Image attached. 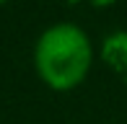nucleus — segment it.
<instances>
[{
    "label": "nucleus",
    "mask_w": 127,
    "mask_h": 124,
    "mask_svg": "<svg viewBox=\"0 0 127 124\" xmlns=\"http://www.w3.org/2000/svg\"><path fill=\"white\" fill-rule=\"evenodd\" d=\"M91 41L83 29L73 23H57L39 36L34 49L36 72L49 88L70 91L83 83L91 70Z\"/></svg>",
    "instance_id": "nucleus-1"
},
{
    "label": "nucleus",
    "mask_w": 127,
    "mask_h": 124,
    "mask_svg": "<svg viewBox=\"0 0 127 124\" xmlns=\"http://www.w3.org/2000/svg\"><path fill=\"white\" fill-rule=\"evenodd\" d=\"M3 3H8V0H0V5H3Z\"/></svg>",
    "instance_id": "nucleus-2"
}]
</instances>
